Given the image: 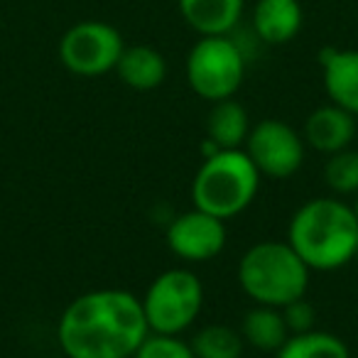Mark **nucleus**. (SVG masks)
Here are the masks:
<instances>
[{"instance_id":"6ab92c4d","label":"nucleus","mask_w":358,"mask_h":358,"mask_svg":"<svg viewBox=\"0 0 358 358\" xmlns=\"http://www.w3.org/2000/svg\"><path fill=\"white\" fill-rule=\"evenodd\" d=\"M324 182L334 194H356L358 192V150H341L329 155L324 164Z\"/></svg>"},{"instance_id":"1a4fd4ad","label":"nucleus","mask_w":358,"mask_h":358,"mask_svg":"<svg viewBox=\"0 0 358 358\" xmlns=\"http://www.w3.org/2000/svg\"><path fill=\"white\" fill-rule=\"evenodd\" d=\"M167 245L177 258L204 263L224 250L226 224L206 211L192 209L167 226Z\"/></svg>"},{"instance_id":"4468645a","label":"nucleus","mask_w":358,"mask_h":358,"mask_svg":"<svg viewBox=\"0 0 358 358\" xmlns=\"http://www.w3.org/2000/svg\"><path fill=\"white\" fill-rule=\"evenodd\" d=\"M115 74L133 91H152L167 79V62L155 47L133 45L123 50L115 64Z\"/></svg>"},{"instance_id":"f257e3e1","label":"nucleus","mask_w":358,"mask_h":358,"mask_svg":"<svg viewBox=\"0 0 358 358\" xmlns=\"http://www.w3.org/2000/svg\"><path fill=\"white\" fill-rule=\"evenodd\" d=\"M150 336L143 302L128 289H94L71 299L57 324L66 358H133Z\"/></svg>"},{"instance_id":"2eb2a0df","label":"nucleus","mask_w":358,"mask_h":358,"mask_svg":"<svg viewBox=\"0 0 358 358\" xmlns=\"http://www.w3.org/2000/svg\"><path fill=\"white\" fill-rule=\"evenodd\" d=\"M250 133L248 110L234 99L216 101L206 118V140L219 150H241Z\"/></svg>"},{"instance_id":"423d86ee","label":"nucleus","mask_w":358,"mask_h":358,"mask_svg":"<svg viewBox=\"0 0 358 358\" xmlns=\"http://www.w3.org/2000/svg\"><path fill=\"white\" fill-rule=\"evenodd\" d=\"M245 79V57L229 35L201 37L187 55V81L204 101L234 99Z\"/></svg>"},{"instance_id":"dca6fc26","label":"nucleus","mask_w":358,"mask_h":358,"mask_svg":"<svg viewBox=\"0 0 358 358\" xmlns=\"http://www.w3.org/2000/svg\"><path fill=\"white\" fill-rule=\"evenodd\" d=\"M241 336L248 346L258 351H275L282 348V343L289 338V329L285 324L282 309L255 304L241 324Z\"/></svg>"},{"instance_id":"a211bd4d","label":"nucleus","mask_w":358,"mask_h":358,"mask_svg":"<svg viewBox=\"0 0 358 358\" xmlns=\"http://www.w3.org/2000/svg\"><path fill=\"white\" fill-rule=\"evenodd\" d=\"M243 346V336L226 324H209L192 338V351L196 358H241Z\"/></svg>"},{"instance_id":"f3484780","label":"nucleus","mask_w":358,"mask_h":358,"mask_svg":"<svg viewBox=\"0 0 358 358\" xmlns=\"http://www.w3.org/2000/svg\"><path fill=\"white\" fill-rule=\"evenodd\" d=\"M278 358H351V353L338 336L312 329L304 334H289L278 351Z\"/></svg>"},{"instance_id":"ddd939ff","label":"nucleus","mask_w":358,"mask_h":358,"mask_svg":"<svg viewBox=\"0 0 358 358\" xmlns=\"http://www.w3.org/2000/svg\"><path fill=\"white\" fill-rule=\"evenodd\" d=\"M185 22L201 37L229 35L243 15L245 0H177Z\"/></svg>"},{"instance_id":"39448f33","label":"nucleus","mask_w":358,"mask_h":358,"mask_svg":"<svg viewBox=\"0 0 358 358\" xmlns=\"http://www.w3.org/2000/svg\"><path fill=\"white\" fill-rule=\"evenodd\" d=\"M140 302L150 334L179 336L199 319L204 307V287L192 270L172 268L150 282Z\"/></svg>"},{"instance_id":"aec40b11","label":"nucleus","mask_w":358,"mask_h":358,"mask_svg":"<svg viewBox=\"0 0 358 358\" xmlns=\"http://www.w3.org/2000/svg\"><path fill=\"white\" fill-rule=\"evenodd\" d=\"M133 358H196L192 343L167 334H150Z\"/></svg>"},{"instance_id":"6e6552de","label":"nucleus","mask_w":358,"mask_h":358,"mask_svg":"<svg viewBox=\"0 0 358 358\" xmlns=\"http://www.w3.org/2000/svg\"><path fill=\"white\" fill-rule=\"evenodd\" d=\"M245 155L253 159L260 174L273 179H287L302 167L304 138L285 120H260L245 140Z\"/></svg>"},{"instance_id":"412c9836","label":"nucleus","mask_w":358,"mask_h":358,"mask_svg":"<svg viewBox=\"0 0 358 358\" xmlns=\"http://www.w3.org/2000/svg\"><path fill=\"white\" fill-rule=\"evenodd\" d=\"M282 317H285V324H287L289 334L312 331L314 322H317V312H314V307L304 297H299V299H294V302L285 304V307H282Z\"/></svg>"},{"instance_id":"4be33fe9","label":"nucleus","mask_w":358,"mask_h":358,"mask_svg":"<svg viewBox=\"0 0 358 358\" xmlns=\"http://www.w3.org/2000/svg\"><path fill=\"white\" fill-rule=\"evenodd\" d=\"M353 211H356V216H358V192H356V204H353Z\"/></svg>"},{"instance_id":"20e7f679","label":"nucleus","mask_w":358,"mask_h":358,"mask_svg":"<svg viewBox=\"0 0 358 358\" xmlns=\"http://www.w3.org/2000/svg\"><path fill=\"white\" fill-rule=\"evenodd\" d=\"M309 273L302 258L285 241H263L250 245L238 263V282L255 304L282 309L304 297Z\"/></svg>"},{"instance_id":"9b49d317","label":"nucleus","mask_w":358,"mask_h":358,"mask_svg":"<svg viewBox=\"0 0 358 358\" xmlns=\"http://www.w3.org/2000/svg\"><path fill=\"white\" fill-rule=\"evenodd\" d=\"M319 62L329 101L358 118V50L327 47Z\"/></svg>"},{"instance_id":"7ed1b4c3","label":"nucleus","mask_w":358,"mask_h":358,"mask_svg":"<svg viewBox=\"0 0 358 358\" xmlns=\"http://www.w3.org/2000/svg\"><path fill=\"white\" fill-rule=\"evenodd\" d=\"M260 187V172L245 150H219L204 157L192 182V204L226 221L243 214L253 204Z\"/></svg>"},{"instance_id":"f8f14e48","label":"nucleus","mask_w":358,"mask_h":358,"mask_svg":"<svg viewBox=\"0 0 358 358\" xmlns=\"http://www.w3.org/2000/svg\"><path fill=\"white\" fill-rule=\"evenodd\" d=\"M304 10L299 0H258L253 8L255 35L265 45H287L299 35Z\"/></svg>"},{"instance_id":"9d476101","label":"nucleus","mask_w":358,"mask_h":358,"mask_svg":"<svg viewBox=\"0 0 358 358\" xmlns=\"http://www.w3.org/2000/svg\"><path fill=\"white\" fill-rule=\"evenodd\" d=\"M353 140H356V115L338 108L336 103L319 106L304 123V143L317 152H341L351 148Z\"/></svg>"},{"instance_id":"f03ea898","label":"nucleus","mask_w":358,"mask_h":358,"mask_svg":"<svg viewBox=\"0 0 358 358\" xmlns=\"http://www.w3.org/2000/svg\"><path fill=\"white\" fill-rule=\"evenodd\" d=\"M287 243L309 270H338L358 255V216L334 196L309 199L289 221Z\"/></svg>"},{"instance_id":"0eeeda50","label":"nucleus","mask_w":358,"mask_h":358,"mask_svg":"<svg viewBox=\"0 0 358 358\" xmlns=\"http://www.w3.org/2000/svg\"><path fill=\"white\" fill-rule=\"evenodd\" d=\"M125 42L113 25L84 20L71 25L59 42V59L76 76H103L115 71Z\"/></svg>"}]
</instances>
